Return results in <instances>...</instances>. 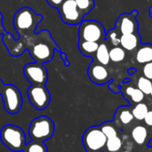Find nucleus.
Here are the masks:
<instances>
[{
  "label": "nucleus",
  "instance_id": "7",
  "mask_svg": "<svg viewBox=\"0 0 152 152\" xmlns=\"http://www.w3.org/2000/svg\"><path fill=\"white\" fill-rule=\"evenodd\" d=\"M61 20L68 25H78L84 20V13L75 0H64L58 8Z\"/></svg>",
  "mask_w": 152,
  "mask_h": 152
},
{
  "label": "nucleus",
  "instance_id": "6",
  "mask_svg": "<svg viewBox=\"0 0 152 152\" xmlns=\"http://www.w3.org/2000/svg\"><path fill=\"white\" fill-rule=\"evenodd\" d=\"M4 110L11 114H17L22 107V95L17 86L4 84L1 93Z\"/></svg>",
  "mask_w": 152,
  "mask_h": 152
},
{
  "label": "nucleus",
  "instance_id": "12",
  "mask_svg": "<svg viewBox=\"0 0 152 152\" xmlns=\"http://www.w3.org/2000/svg\"><path fill=\"white\" fill-rule=\"evenodd\" d=\"M87 74L91 81L97 85H104L110 79V73L106 66L100 64L95 61L90 64L87 69Z\"/></svg>",
  "mask_w": 152,
  "mask_h": 152
},
{
  "label": "nucleus",
  "instance_id": "16",
  "mask_svg": "<svg viewBox=\"0 0 152 152\" xmlns=\"http://www.w3.org/2000/svg\"><path fill=\"white\" fill-rule=\"evenodd\" d=\"M94 59H96V61L100 64H102L104 66H107L110 61V50L106 43H100L99 47L97 49V52L94 57Z\"/></svg>",
  "mask_w": 152,
  "mask_h": 152
},
{
  "label": "nucleus",
  "instance_id": "9",
  "mask_svg": "<svg viewBox=\"0 0 152 152\" xmlns=\"http://www.w3.org/2000/svg\"><path fill=\"white\" fill-rule=\"evenodd\" d=\"M23 74L31 85H45L48 79V72L43 63L30 62L24 66Z\"/></svg>",
  "mask_w": 152,
  "mask_h": 152
},
{
  "label": "nucleus",
  "instance_id": "22",
  "mask_svg": "<svg viewBox=\"0 0 152 152\" xmlns=\"http://www.w3.org/2000/svg\"><path fill=\"white\" fill-rule=\"evenodd\" d=\"M106 147L110 152H118L122 148V140L118 135L107 139Z\"/></svg>",
  "mask_w": 152,
  "mask_h": 152
},
{
  "label": "nucleus",
  "instance_id": "19",
  "mask_svg": "<svg viewBox=\"0 0 152 152\" xmlns=\"http://www.w3.org/2000/svg\"><path fill=\"white\" fill-rule=\"evenodd\" d=\"M149 111V108L147 106V104L145 103H142V102H140V103H137L134 108L132 110V113H133V116L135 119L141 121V120H143L146 114L148 113Z\"/></svg>",
  "mask_w": 152,
  "mask_h": 152
},
{
  "label": "nucleus",
  "instance_id": "18",
  "mask_svg": "<svg viewBox=\"0 0 152 152\" xmlns=\"http://www.w3.org/2000/svg\"><path fill=\"white\" fill-rule=\"evenodd\" d=\"M148 136V131L145 126H137L132 131V137L137 144H143Z\"/></svg>",
  "mask_w": 152,
  "mask_h": 152
},
{
  "label": "nucleus",
  "instance_id": "26",
  "mask_svg": "<svg viewBox=\"0 0 152 152\" xmlns=\"http://www.w3.org/2000/svg\"><path fill=\"white\" fill-rule=\"evenodd\" d=\"M101 129H102V133L105 134V136L107 137V139L117 136V131H116L115 127L113 126H111V125L105 124V125L102 126Z\"/></svg>",
  "mask_w": 152,
  "mask_h": 152
},
{
  "label": "nucleus",
  "instance_id": "1",
  "mask_svg": "<svg viewBox=\"0 0 152 152\" xmlns=\"http://www.w3.org/2000/svg\"><path fill=\"white\" fill-rule=\"evenodd\" d=\"M2 39L12 56H20L28 49L32 59L43 64L53 59L55 50L60 53H61L47 29H44L39 33H33L25 38L19 37L18 39L13 38L11 33L5 32L3 34Z\"/></svg>",
  "mask_w": 152,
  "mask_h": 152
},
{
  "label": "nucleus",
  "instance_id": "31",
  "mask_svg": "<svg viewBox=\"0 0 152 152\" xmlns=\"http://www.w3.org/2000/svg\"><path fill=\"white\" fill-rule=\"evenodd\" d=\"M6 31L4 30V25H3V15H2V12H0V35L1 34H4Z\"/></svg>",
  "mask_w": 152,
  "mask_h": 152
},
{
  "label": "nucleus",
  "instance_id": "15",
  "mask_svg": "<svg viewBox=\"0 0 152 152\" xmlns=\"http://www.w3.org/2000/svg\"><path fill=\"white\" fill-rule=\"evenodd\" d=\"M99 45H100V43H97V42L79 40L78 41V49H79V52L84 56L94 58L97 52Z\"/></svg>",
  "mask_w": 152,
  "mask_h": 152
},
{
  "label": "nucleus",
  "instance_id": "24",
  "mask_svg": "<svg viewBox=\"0 0 152 152\" xmlns=\"http://www.w3.org/2000/svg\"><path fill=\"white\" fill-rule=\"evenodd\" d=\"M78 8L86 16L94 6V0H75Z\"/></svg>",
  "mask_w": 152,
  "mask_h": 152
},
{
  "label": "nucleus",
  "instance_id": "10",
  "mask_svg": "<svg viewBox=\"0 0 152 152\" xmlns=\"http://www.w3.org/2000/svg\"><path fill=\"white\" fill-rule=\"evenodd\" d=\"M107 137L99 127L88 128L83 136V143L88 151H97L106 146Z\"/></svg>",
  "mask_w": 152,
  "mask_h": 152
},
{
  "label": "nucleus",
  "instance_id": "20",
  "mask_svg": "<svg viewBox=\"0 0 152 152\" xmlns=\"http://www.w3.org/2000/svg\"><path fill=\"white\" fill-rule=\"evenodd\" d=\"M126 58V52L121 46H114L110 50V59L113 62H121Z\"/></svg>",
  "mask_w": 152,
  "mask_h": 152
},
{
  "label": "nucleus",
  "instance_id": "2",
  "mask_svg": "<svg viewBox=\"0 0 152 152\" xmlns=\"http://www.w3.org/2000/svg\"><path fill=\"white\" fill-rule=\"evenodd\" d=\"M42 20V15L37 14L30 7L25 6L19 9L15 12L12 20V24L19 35V37L25 38L28 36L35 33L37 25Z\"/></svg>",
  "mask_w": 152,
  "mask_h": 152
},
{
  "label": "nucleus",
  "instance_id": "23",
  "mask_svg": "<svg viewBox=\"0 0 152 152\" xmlns=\"http://www.w3.org/2000/svg\"><path fill=\"white\" fill-rule=\"evenodd\" d=\"M137 88H139L144 94L148 95L151 94L152 89V82L151 79L145 77H141L138 79L137 82Z\"/></svg>",
  "mask_w": 152,
  "mask_h": 152
},
{
  "label": "nucleus",
  "instance_id": "14",
  "mask_svg": "<svg viewBox=\"0 0 152 152\" xmlns=\"http://www.w3.org/2000/svg\"><path fill=\"white\" fill-rule=\"evenodd\" d=\"M135 60L141 64H145L152 61V45H141L136 51Z\"/></svg>",
  "mask_w": 152,
  "mask_h": 152
},
{
  "label": "nucleus",
  "instance_id": "27",
  "mask_svg": "<svg viewBox=\"0 0 152 152\" xmlns=\"http://www.w3.org/2000/svg\"><path fill=\"white\" fill-rule=\"evenodd\" d=\"M117 29L114 28L112 30H110L109 33H108V36L106 35V37L109 38V40L111 41V43L113 45H115L116 46H118V45L119 44L120 45V37H118V33H117Z\"/></svg>",
  "mask_w": 152,
  "mask_h": 152
},
{
  "label": "nucleus",
  "instance_id": "21",
  "mask_svg": "<svg viewBox=\"0 0 152 152\" xmlns=\"http://www.w3.org/2000/svg\"><path fill=\"white\" fill-rule=\"evenodd\" d=\"M47 147L44 142L31 141L28 142L23 150V152H47Z\"/></svg>",
  "mask_w": 152,
  "mask_h": 152
},
{
  "label": "nucleus",
  "instance_id": "17",
  "mask_svg": "<svg viewBox=\"0 0 152 152\" xmlns=\"http://www.w3.org/2000/svg\"><path fill=\"white\" fill-rule=\"evenodd\" d=\"M125 94L132 100L133 102L134 103H140L143 101L144 99V94L139 89V88H134L133 86H127L125 89Z\"/></svg>",
  "mask_w": 152,
  "mask_h": 152
},
{
  "label": "nucleus",
  "instance_id": "33",
  "mask_svg": "<svg viewBox=\"0 0 152 152\" xmlns=\"http://www.w3.org/2000/svg\"><path fill=\"white\" fill-rule=\"evenodd\" d=\"M150 16L152 18V7L150 8Z\"/></svg>",
  "mask_w": 152,
  "mask_h": 152
},
{
  "label": "nucleus",
  "instance_id": "32",
  "mask_svg": "<svg viewBox=\"0 0 152 152\" xmlns=\"http://www.w3.org/2000/svg\"><path fill=\"white\" fill-rule=\"evenodd\" d=\"M4 83L3 82V80L0 78V95H1V93H2V90L4 88Z\"/></svg>",
  "mask_w": 152,
  "mask_h": 152
},
{
  "label": "nucleus",
  "instance_id": "4",
  "mask_svg": "<svg viewBox=\"0 0 152 152\" xmlns=\"http://www.w3.org/2000/svg\"><path fill=\"white\" fill-rule=\"evenodd\" d=\"M54 134V123L46 116H39L33 119L28 127V134L32 141L45 142Z\"/></svg>",
  "mask_w": 152,
  "mask_h": 152
},
{
  "label": "nucleus",
  "instance_id": "5",
  "mask_svg": "<svg viewBox=\"0 0 152 152\" xmlns=\"http://www.w3.org/2000/svg\"><path fill=\"white\" fill-rule=\"evenodd\" d=\"M78 38L83 41L103 42L106 39L104 26L95 20H83L79 24Z\"/></svg>",
  "mask_w": 152,
  "mask_h": 152
},
{
  "label": "nucleus",
  "instance_id": "35",
  "mask_svg": "<svg viewBox=\"0 0 152 152\" xmlns=\"http://www.w3.org/2000/svg\"><path fill=\"white\" fill-rule=\"evenodd\" d=\"M124 152H131V151H124Z\"/></svg>",
  "mask_w": 152,
  "mask_h": 152
},
{
  "label": "nucleus",
  "instance_id": "8",
  "mask_svg": "<svg viewBox=\"0 0 152 152\" xmlns=\"http://www.w3.org/2000/svg\"><path fill=\"white\" fill-rule=\"evenodd\" d=\"M27 94L31 105L38 110L46 109L51 102V95L45 85H31Z\"/></svg>",
  "mask_w": 152,
  "mask_h": 152
},
{
  "label": "nucleus",
  "instance_id": "29",
  "mask_svg": "<svg viewBox=\"0 0 152 152\" xmlns=\"http://www.w3.org/2000/svg\"><path fill=\"white\" fill-rule=\"evenodd\" d=\"M64 0H46L47 4L52 6L53 8H56L58 9L60 7V5L63 3Z\"/></svg>",
  "mask_w": 152,
  "mask_h": 152
},
{
  "label": "nucleus",
  "instance_id": "13",
  "mask_svg": "<svg viewBox=\"0 0 152 152\" xmlns=\"http://www.w3.org/2000/svg\"><path fill=\"white\" fill-rule=\"evenodd\" d=\"M120 45L124 50L134 51L141 45V37L139 33L121 35Z\"/></svg>",
  "mask_w": 152,
  "mask_h": 152
},
{
  "label": "nucleus",
  "instance_id": "30",
  "mask_svg": "<svg viewBox=\"0 0 152 152\" xmlns=\"http://www.w3.org/2000/svg\"><path fill=\"white\" fill-rule=\"evenodd\" d=\"M144 122L147 126H152V110H149L144 118Z\"/></svg>",
  "mask_w": 152,
  "mask_h": 152
},
{
  "label": "nucleus",
  "instance_id": "28",
  "mask_svg": "<svg viewBox=\"0 0 152 152\" xmlns=\"http://www.w3.org/2000/svg\"><path fill=\"white\" fill-rule=\"evenodd\" d=\"M142 74L143 77L152 80V61L144 64L142 68Z\"/></svg>",
  "mask_w": 152,
  "mask_h": 152
},
{
  "label": "nucleus",
  "instance_id": "11",
  "mask_svg": "<svg viewBox=\"0 0 152 152\" xmlns=\"http://www.w3.org/2000/svg\"><path fill=\"white\" fill-rule=\"evenodd\" d=\"M138 13L139 12L134 10L131 13L125 12L118 17V20L116 21L115 28L119 32L120 35L138 33L139 24L136 20Z\"/></svg>",
  "mask_w": 152,
  "mask_h": 152
},
{
  "label": "nucleus",
  "instance_id": "3",
  "mask_svg": "<svg viewBox=\"0 0 152 152\" xmlns=\"http://www.w3.org/2000/svg\"><path fill=\"white\" fill-rule=\"evenodd\" d=\"M0 140L6 148L14 152L23 151L27 144L24 131L14 125H6L1 129Z\"/></svg>",
  "mask_w": 152,
  "mask_h": 152
},
{
  "label": "nucleus",
  "instance_id": "25",
  "mask_svg": "<svg viewBox=\"0 0 152 152\" xmlns=\"http://www.w3.org/2000/svg\"><path fill=\"white\" fill-rule=\"evenodd\" d=\"M120 122L123 125H128L129 123H131L133 121V119L134 118L133 116V113L127 110V109H121V110L119 111V117H118Z\"/></svg>",
  "mask_w": 152,
  "mask_h": 152
},
{
  "label": "nucleus",
  "instance_id": "34",
  "mask_svg": "<svg viewBox=\"0 0 152 152\" xmlns=\"http://www.w3.org/2000/svg\"><path fill=\"white\" fill-rule=\"evenodd\" d=\"M151 97H152V89H151Z\"/></svg>",
  "mask_w": 152,
  "mask_h": 152
}]
</instances>
